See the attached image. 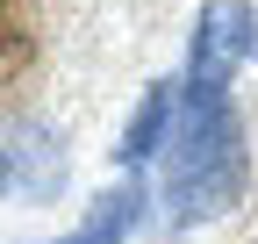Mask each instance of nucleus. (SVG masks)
<instances>
[{"mask_svg": "<svg viewBox=\"0 0 258 244\" xmlns=\"http://www.w3.org/2000/svg\"><path fill=\"white\" fill-rule=\"evenodd\" d=\"M0 194H15V201H57L64 194V144L50 130L0 137Z\"/></svg>", "mask_w": 258, "mask_h": 244, "instance_id": "obj_1", "label": "nucleus"}, {"mask_svg": "<svg viewBox=\"0 0 258 244\" xmlns=\"http://www.w3.org/2000/svg\"><path fill=\"white\" fill-rule=\"evenodd\" d=\"M165 130H172V94L165 86H151V101H144V115L129 122V137H122V165H144L158 144H165Z\"/></svg>", "mask_w": 258, "mask_h": 244, "instance_id": "obj_2", "label": "nucleus"}, {"mask_svg": "<svg viewBox=\"0 0 258 244\" xmlns=\"http://www.w3.org/2000/svg\"><path fill=\"white\" fill-rule=\"evenodd\" d=\"M22 65H29V8L0 0V94L22 79Z\"/></svg>", "mask_w": 258, "mask_h": 244, "instance_id": "obj_3", "label": "nucleus"}]
</instances>
